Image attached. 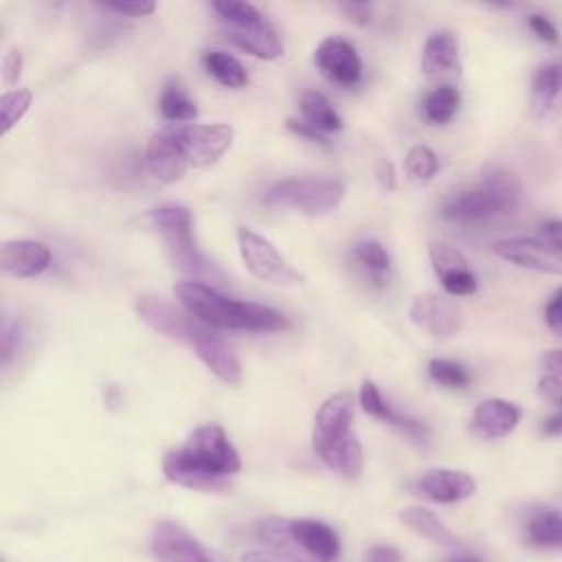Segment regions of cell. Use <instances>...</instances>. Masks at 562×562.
<instances>
[{"instance_id":"obj_32","label":"cell","mask_w":562,"mask_h":562,"mask_svg":"<svg viewBox=\"0 0 562 562\" xmlns=\"http://www.w3.org/2000/svg\"><path fill=\"white\" fill-rule=\"evenodd\" d=\"M428 375L452 391H463L470 386V373L465 371L463 364L454 362V360H446V358H432L428 362Z\"/></svg>"},{"instance_id":"obj_41","label":"cell","mask_w":562,"mask_h":562,"mask_svg":"<svg viewBox=\"0 0 562 562\" xmlns=\"http://www.w3.org/2000/svg\"><path fill=\"white\" fill-rule=\"evenodd\" d=\"M22 75V55L18 48H11L4 57H2V81L7 86L15 83Z\"/></svg>"},{"instance_id":"obj_44","label":"cell","mask_w":562,"mask_h":562,"mask_svg":"<svg viewBox=\"0 0 562 562\" xmlns=\"http://www.w3.org/2000/svg\"><path fill=\"white\" fill-rule=\"evenodd\" d=\"M540 393L549 400V402H553V404H562V380L560 378H555V375H542L540 378Z\"/></svg>"},{"instance_id":"obj_21","label":"cell","mask_w":562,"mask_h":562,"mask_svg":"<svg viewBox=\"0 0 562 562\" xmlns=\"http://www.w3.org/2000/svg\"><path fill=\"white\" fill-rule=\"evenodd\" d=\"M422 70L428 77H454L461 70L459 42L452 31H435L424 42Z\"/></svg>"},{"instance_id":"obj_24","label":"cell","mask_w":562,"mask_h":562,"mask_svg":"<svg viewBox=\"0 0 562 562\" xmlns=\"http://www.w3.org/2000/svg\"><path fill=\"white\" fill-rule=\"evenodd\" d=\"M351 259L356 261L358 270L375 285L389 283V270H391V255L386 248L375 239H362L356 241L351 248Z\"/></svg>"},{"instance_id":"obj_4","label":"cell","mask_w":562,"mask_h":562,"mask_svg":"<svg viewBox=\"0 0 562 562\" xmlns=\"http://www.w3.org/2000/svg\"><path fill=\"white\" fill-rule=\"evenodd\" d=\"M520 200V180L501 167L485 171L483 180L465 191L454 193L441 206V215L459 224L487 222L516 209Z\"/></svg>"},{"instance_id":"obj_2","label":"cell","mask_w":562,"mask_h":562,"mask_svg":"<svg viewBox=\"0 0 562 562\" xmlns=\"http://www.w3.org/2000/svg\"><path fill=\"white\" fill-rule=\"evenodd\" d=\"M178 303L213 329L246 331H285L292 327L285 314L252 301H235L200 281H180L173 285Z\"/></svg>"},{"instance_id":"obj_36","label":"cell","mask_w":562,"mask_h":562,"mask_svg":"<svg viewBox=\"0 0 562 562\" xmlns=\"http://www.w3.org/2000/svg\"><path fill=\"white\" fill-rule=\"evenodd\" d=\"M0 362L2 367H7L11 362V358L18 351V342H20V327L15 321H11L9 316H4L2 321V329H0Z\"/></svg>"},{"instance_id":"obj_27","label":"cell","mask_w":562,"mask_h":562,"mask_svg":"<svg viewBox=\"0 0 562 562\" xmlns=\"http://www.w3.org/2000/svg\"><path fill=\"white\" fill-rule=\"evenodd\" d=\"M206 72L226 88H244L248 83V72L239 59L222 50H206L202 55Z\"/></svg>"},{"instance_id":"obj_26","label":"cell","mask_w":562,"mask_h":562,"mask_svg":"<svg viewBox=\"0 0 562 562\" xmlns=\"http://www.w3.org/2000/svg\"><path fill=\"white\" fill-rule=\"evenodd\" d=\"M461 105V94L454 86L450 83H441L437 88H432L424 101H422V112L424 119L432 125H446L459 110Z\"/></svg>"},{"instance_id":"obj_12","label":"cell","mask_w":562,"mask_h":562,"mask_svg":"<svg viewBox=\"0 0 562 562\" xmlns=\"http://www.w3.org/2000/svg\"><path fill=\"white\" fill-rule=\"evenodd\" d=\"M151 553L158 562H213L206 549L173 520H158L154 525Z\"/></svg>"},{"instance_id":"obj_11","label":"cell","mask_w":562,"mask_h":562,"mask_svg":"<svg viewBox=\"0 0 562 562\" xmlns=\"http://www.w3.org/2000/svg\"><path fill=\"white\" fill-rule=\"evenodd\" d=\"M492 250L501 259L518 268H527L544 274H562V255L553 250L547 241H540L533 237H507V239H498L492 246Z\"/></svg>"},{"instance_id":"obj_31","label":"cell","mask_w":562,"mask_h":562,"mask_svg":"<svg viewBox=\"0 0 562 562\" xmlns=\"http://www.w3.org/2000/svg\"><path fill=\"white\" fill-rule=\"evenodd\" d=\"M31 101H33V92L29 88H15L0 97L2 134H9L22 121V116L31 108Z\"/></svg>"},{"instance_id":"obj_19","label":"cell","mask_w":562,"mask_h":562,"mask_svg":"<svg viewBox=\"0 0 562 562\" xmlns=\"http://www.w3.org/2000/svg\"><path fill=\"white\" fill-rule=\"evenodd\" d=\"M518 422H520V408L514 402L501 400V397H487L479 402L472 415L474 432L485 439L507 437L509 432H514Z\"/></svg>"},{"instance_id":"obj_46","label":"cell","mask_w":562,"mask_h":562,"mask_svg":"<svg viewBox=\"0 0 562 562\" xmlns=\"http://www.w3.org/2000/svg\"><path fill=\"white\" fill-rule=\"evenodd\" d=\"M375 178H378V182H380L382 189L393 191V189H395V169H393V162L386 160V158H380L378 165H375Z\"/></svg>"},{"instance_id":"obj_37","label":"cell","mask_w":562,"mask_h":562,"mask_svg":"<svg viewBox=\"0 0 562 562\" xmlns=\"http://www.w3.org/2000/svg\"><path fill=\"white\" fill-rule=\"evenodd\" d=\"M527 24H529L531 33H533L538 40L547 42V44H555V42L560 40V33H558L555 24H553L544 13H531V15L527 18Z\"/></svg>"},{"instance_id":"obj_18","label":"cell","mask_w":562,"mask_h":562,"mask_svg":"<svg viewBox=\"0 0 562 562\" xmlns=\"http://www.w3.org/2000/svg\"><path fill=\"white\" fill-rule=\"evenodd\" d=\"M417 490L435 503H459L476 492V481L463 470L435 468L419 476Z\"/></svg>"},{"instance_id":"obj_16","label":"cell","mask_w":562,"mask_h":562,"mask_svg":"<svg viewBox=\"0 0 562 562\" xmlns=\"http://www.w3.org/2000/svg\"><path fill=\"white\" fill-rule=\"evenodd\" d=\"M145 162L151 176H156L162 182H176L184 176L189 162L176 138V130H160L149 136Z\"/></svg>"},{"instance_id":"obj_47","label":"cell","mask_w":562,"mask_h":562,"mask_svg":"<svg viewBox=\"0 0 562 562\" xmlns=\"http://www.w3.org/2000/svg\"><path fill=\"white\" fill-rule=\"evenodd\" d=\"M367 562H402L397 549L389 544H378L367 553Z\"/></svg>"},{"instance_id":"obj_34","label":"cell","mask_w":562,"mask_h":562,"mask_svg":"<svg viewBox=\"0 0 562 562\" xmlns=\"http://www.w3.org/2000/svg\"><path fill=\"white\" fill-rule=\"evenodd\" d=\"M259 538L274 551H290L292 540V520L285 518H266L257 525Z\"/></svg>"},{"instance_id":"obj_29","label":"cell","mask_w":562,"mask_h":562,"mask_svg":"<svg viewBox=\"0 0 562 562\" xmlns=\"http://www.w3.org/2000/svg\"><path fill=\"white\" fill-rule=\"evenodd\" d=\"M158 110L167 121L173 123H189L198 116V105L193 99L180 88L178 81H169L158 99Z\"/></svg>"},{"instance_id":"obj_6","label":"cell","mask_w":562,"mask_h":562,"mask_svg":"<svg viewBox=\"0 0 562 562\" xmlns=\"http://www.w3.org/2000/svg\"><path fill=\"white\" fill-rule=\"evenodd\" d=\"M211 9L228 24V37L235 46L259 59H277L283 55V44L270 22L248 2L222 0Z\"/></svg>"},{"instance_id":"obj_33","label":"cell","mask_w":562,"mask_h":562,"mask_svg":"<svg viewBox=\"0 0 562 562\" xmlns=\"http://www.w3.org/2000/svg\"><path fill=\"white\" fill-rule=\"evenodd\" d=\"M428 255H430V261H432V268L437 272L439 279L457 272V270H465L468 268V261L465 257L450 244L446 241H430L428 244Z\"/></svg>"},{"instance_id":"obj_39","label":"cell","mask_w":562,"mask_h":562,"mask_svg":"<svg viewBox=\"0 0 562 562\" xmlns=\"http://www.w3.org/2000/svg\"><path fill=\"white\" fill-rule=\"evenodd\" d=\"M103 9L108 11H114L119 15H132V18H145L149 13L156 11V2H136V4H127V2H108V4H101Z\"/></svg>"},{"instance_id":"obj_42","label":"cell","mask_w":562,"mask_h":562,"mask_svg":"<svg viewBox=\"0 0 562 562\" xmlns=\"http://www.w3.org/2000/svg\"><path fill=\"white\" fill-rule=\"evenodd\" d=\"M338 9L345 13V18L358 26H367L371 22V7L364 2H342Z\"/></svg>"},{"instance_id":"obj_22","label":"cell","mask_w":562,"mask_h":562,"mask_svg":"<svg viewBox=\"0 0 562 562\" xmlns=\"http://www.w3.org/2000/svg\"><path fill=\"white\" fill-rule=\"evenodd\" d=\"M562 94V64H540L531 77V105L538 116L549 114Z\"/></svg>"},{"instance_id":"obj_10","label":"cell","mask_w":562,"mask_h":562,"mask_svg":"<svg viewBox=\"0 0 562 562\" xmlns=\"http://www.w3.org/2000/svg\"><path fill=\"white\" fill-rule=\"evenodd\" d=\"M187 347H191L193 353L206 364V369L224 384L237 386L241 382V364L235 351L213 331V327L198 321L187 340Z\"/></svg>"},{"instance_id":"obj_20","label":"cell","mask_w":562,"mask_h":562,"mask_svg":"<svg viewBox=\"0 0 562 562\" xmlns=\"http://www.w3.org/2000/svg\"><path fill=\"white\" fill-rule=\"evenodd\" d=\"M292 540L296 547L307 551L316 562H336L340 555V540L336 531L323 520H292Z\"/></svg>"},{"instance_id":"obj_14","label":"cell","mask_w":562,"mask_h":562,"mask_svg":"<svg viewBox=\"0 0 562 562\" xmlns=\"http://www.w3.org/2000/svg\"><path fill=\"white\" fill-rule=\"evenodd\" d=\"M314 64L327 79L340 86H356L362 75V61L353 44L342 37L323 40L314 53Z\"/></svg>"},{"instance_id":"obj_15","label":"cell","mask_w":562,"mask_h":562,"mask_svg":"<svg viewBox=\"0 0 562 562\" xmlns=\"http://www.w3.org/2000/svg\"><path fill=\"white\" fill-rule=\"evenodd\" d=\"M360 406L364 408V413H369L371 417H378L382 419L384 424L393 426L395 430H400L408 441H413L415 446H428L430 443V430L424 422L411 417V415H404V413H397L380 393V389L371 382V380H364L362 386H360Z\"/></svg>"},{"instance_id":"obj_30","label":"cell","mask_w":562,"mask_h":562,"mask_svg":"<svg viewBox=\"0 0 562 562\" xmlns=\"http://www.w3.org/2000/svg\"><path fill=\"white\" fill-rule=\"evenodd\" d=\"M404 169L408 173V178L417 184H426L430 182L437 171H439V160L435 156V151L426 145H415L408 149V154L404 156Z\"/></svg>"},{"instance_id":"obj_28","label":"cell","mask_w":562,"mask_h":562,"mask_svg":"<svg viewBox=\"0 0 562 562\" xmlns=\"http://www.w3.org/2000/svg\"><path fill=\"white\" fill-rule=\"evenodd\" d=\"M301 112L305 116V123L316 127L318 132H338L342 130V119L329 103V99L321 92H305L301 97Z\"/></svg>"},{"instance_id":"obj_43","label":"cell","mask_w":562,"mask_h":562,"mask_svg":"<svg viewBox=\"0 0 562 562\" xmlns=\"http://www.w3.org/2000/svg\"><path fill=\"white\" fill-rule=\"evenodd\" d=\"M288 130L294 132L296 136L301 138H307L310 143H318V145H329L327 138L323 136V132H318L316 127H312L310 123L305 121H296V119H288Z\"/></svg>"},{"instance_id":"obj_8","label":"cell","mask_w":562,"mask_h":562,"mask_svg":"<svg viewBox=\"0 0 562 562\" xmlns=\"http://www.w3.org/2000/svg\"><path fill=\"white\" fill-rule=\"evenodd\" d=\"M237 246L246 270L257 277L259 281L274 283V285H301L303 277L294 270L288 259L259 233L241 226L237 231Z\"/></svg>"},{"instance_id":"obj_25","label":"cell","mask_w":562,"mask_h":562,"mask_svg":"<svg viewBox=\"0 0 562 562\" xmlns=\"http://www.w3.org/2000/svg\"><path fill=\"white\" fill-rule=\"evenodd\" d=\"M525 533L538 549H562V509H536L527 518Z\"/></svg>"},{"instance_id":"obj_23","label":"cell","mask_w":562,"mask_h":562,"mask_svg":"<svg viewBox=\"0 0 562 562\" xmlns=\"http://www.w3.org/2000/svg\"><path fill=\"white\" fill-rule=\"evenodd\" d=\"M400 520L413 529L415 533H419L422 538L435 542V544H443V547H459L457 536L426 507L413 505V507H404L400 512Z\"/></svg>"},{"instance_id":"obj_13","label":"cell","mask_w":562,"mask_h":562,"mask_svg":"<svg viewBox=\"0 0 562 562\" xmlns=\"http://www.w3.org/2000/svg\"><path fill=\"white\" fill-rule=\"evenodd\" d=\"M411 321L437 338H448L459 331L461 314L457 305L435 292L417 294L408 305Z\"/></svg>"},{"instance_id":"obj_35","label":"cell","mask_w":562,"mask_h":562,"mask_svg":"<svg viewBox=\"0 0 562 562\" xmlns=\"http://www.w3.org/2000/svg\"><path fill=\"white\" fill-rule=\"evenodd\" d=\"M441 285L452 296H470L476 292V277L470 272V268H465V270H457V272L443 277Z\"/></svg>"},{"instance_id":"obj_9","label":"cell","mask_w":562,"mask_h":562,"mask_svg":"<svg viewBox=\"0 0 562 562\" xmlns=\"http://www.w3.org/2000/svg\"><path fill=\"white\" fill-rule=\"evenodd\" d=\"M176 138L189 165L209 167L231 149L235 132L226 123H213V125L189 123L176 130Z\"/></svg>"},{"instance_id":"obj_1","label":"cell","mask_w":562,"mask_h":562,"mask_svg":"<svg viewBox=\"0 0 562 562\" xmlns=\"http://www.w3.org/2000/svg\"><path fill=\"white\" fill-rule=\"evenodd\" d=\"M241 470V459L222 426L204 424L195 428L178 450L162 457L165 476L182 487L220 492L226 479Z\"/></svg>"},{"instance_id":"obj_48","label":"cell","mask_w":562,"mask_h":562,"mask_svg":"<svg viewBox=\"0 0 562 562\" xmlns=\"http://www.w3.org/2000/svg\"><path fill=\"white\" fill-rule=\"evenodd\" d=\"M542 362H544V367L549 369L551 375H555V378L562 380V349L549 351V353L542 358Z\"/></svg>"},{"instance_id":"obj_49","label":"cell","mask_w":562,"mask_h":562,"mask_svg":"<svg viewBox=\"0 0 562 562\" xmlns=\"http://www.w3.org/2000/svg\"><path fill=\"white\" fill-rule=\"evenodd\" d=\"M446 562H483L476 553H468V551H461V553H454L450 555Z\"/></svg>"},{"instance_id":"obj_40","label":"cell","mask_w":562,"mask_h":562,"mask_svg":"<svg viewBox=\"0 0 562 562\" xmlns=\"http://www.w3.org/2000/svg\"><path fill=\"white\" fill-rule=\"evenodd\" d=\"M544 321L549 325V329L558 336H562V288H558V292L553 294V299L547 303L544 307Z\"/></svg>"},{"instance_id":"obj_7","label":"cell","mask_w":562,"mask_h":562,"mask_svg":"<svg viewBox=\"0 0 562 562\" xmlns=\"http://www.w3.org/2000/svg\"><path fill=\"white\" fill-rule=\"evenodd\" d=\"M345 198V184L338 178H285L274 182L263 200L268 204L290 206L305 215L334 211Z\"/></svg>"},{"instance_id":"obj_5","label":"cell","mask_w":562,"mask_h":562,"mask_svg":"<svg viewBox=\"0 0 562 562\" xmlns=\"http://www.w3.org/2000/svg\"><path fill=\"white\" fill-rule=\"evenodd\" d=\"M151 226L160 233L173 268L184 274L204 277L213 272L211 261L200 252L193 239V217L187 206L162 204L147 213Z\"/></svg>"},{"instance_id":"obj_38","label":"cell","mask_w":562,"mask_h":562,"mask_svg":"<svg viewBox=\"0 0 562 562\" xmlns=\"http://www.w3.org/2000/svg\"><path fill=\"white\" fill-rule=\"evenodd\" d=\"M241 562H310L296 558L292 551H274V549H252L241 555Z\"/></svg>"},{"instance_id":"obj_50","label":"cell","mask_w":562,"mask_h":562,"mask_svg":"<svg viewBox=\"0 0 562 562\" xmlns=\"http://www.w3.org/2000/svg\"><path fill=\"white\" fill-rule=\"evenodd\" d=\"M560 408H562V404H560Z\"/></svg>"},{"instance_id":"obj_17","label":"cell","mask_w":562,"mask_h":562,"mask_svg":"<svg viewBox=\"0 0 562 562\" xmlns=\"http://www.w3.org/2000/svg\"><path fill=\"white\" fill-rule=\"evenodd\" d=\"M53 261L50 248L35 239H11L2 244L0 266L7 274L29 279L48 270Z\"/></svg>"},{"instance_id":"obj_3","label":"cell","mask_w":562,"mask_h":562,"mask_svg":"<svg viewBox=\"0 0 562 562\" xmlns=\"http://www.w3.org/2000/svg\"><path fill=\"white\" fill-rule=\"evenodd\" d=\"M356 395L340 391L329 395L314 415L312 448L316 457L342 479H358L362 472V446L351 430Z\"/></svg>"},{"instance_id":"obj_45","label":"cell","mask_w":562,"mask_h":562,"mask_svg":"<svg viewBox=\"0 0 562 562\" xmlns=\"http://www.w3.org/2000/svg\"><path fill=\"white\" fill-rule=\"evenodd\" d=\"M540 233H542L544 241H547L553 250H558V252L562 255V220H549V222H544L542 228H540Z\"/></svg>"}]
</instances>
